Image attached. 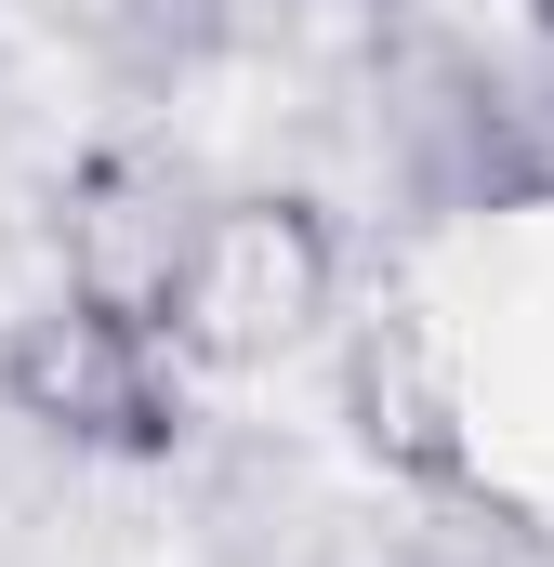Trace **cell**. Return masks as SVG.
I'll return each mask as SVG.
<instances>
[{
	"label": "cell",
	"mask_w": 554,
	"mask_h": 567,
	"mask_svg": "<svg viewBox=\"0 0 554 567\" xmlns=\"http://www.w3.org/2000/svg\"><path fill=\"white\" fill-rule=\"evenodd\" d=\"M343 410H357V449H370L383 475H410V488H462V475H475L449 357H435V330H422L410 303L357 317V343H343Z\"/></svg>",
	"instance_id": "3"
},
{
	"label": "cell",
	"mask_w": 554,
	"mask_h": 567,
	"mask_svg": "<svg viewBox=\"0 0 554 567\" xmlns=\"http://www.w3.org/2000/svg\"><path fill=\"white\" fill-rule=\"evenodd\" d=\"M529 27H542V40H554V0H529Z\"/></svg>",
	"instance_id": "4"
},
{
	"label": "cell",
	"mask_w": 554,
	"mask_h": 567,
	"mask_svg": "<svg viewBox=\"0 0 554 567\" xmlns=\"http://www.w3.org/2000/svg\"><path fill=\"white\" fill-rule=\"evenodd\" d=\"M0 396H13V423H40L53 449H93V462H172L185 449V357H172L158 303L106 278L13 317Z\"/></svg>",
	"instance_id": "2"
},
{
	"label": "cell",
	"mask_w": 554,
	"mask_h": 567,
	"mask_svg": "<svg viewBox=\"0 0 554 567\" xmlns=\"http://www.w3.org/2000/svg\"><path fill=\"white\" fill-rule=\"evenodd\" d=\"M158 330L185 370H277L290 343H317V317L343 303V238L317 198L252 185V198H212L172 251H158Z\"/></svg>",
	"instance_id": "1"
}]
</instances>
